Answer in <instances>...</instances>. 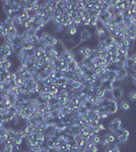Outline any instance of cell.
<instances>
[{"mask_svg":"<svg viewBox=\"0 0 136 152\" xmlns=\"http://www.w3.org/2000/svg\"><path fill=\"white\" fill-rule=\"evenodd\" d=\"M94 39V34H91L87 29L83 28L80 33H79V41L80 43H85V42H89Z\"/></svg>","mask_w":136,"mask_h":152,"instance_id":"1","label":"cell"},{"mask_svg":"<svg viewBox=\"0 0 136 152\" xmlns=\"http://www.w3.org/2000/svg\"><path fill=\"white\" fill-rule=\"evenodd\" d=\"M122 126V119L121 118H115L111 123H109L108 128L112 133H115L117 131V129L121 128Z\"/></svg>","mask_w":136,"mask_h":152,"instance_id":"2","label":"cell"},{"mask_svg":"<svg viewBox=\"0 0 136 152\" xmlns=\"http://www.w3.org/2000/svg\"><path fill=\"white\" fill-rule=\"evenodd\" d=\"M112 95H113V99L116 100L117 101H119V100H121V99L123 97V95H124V91H123L122 87H121V86H119V87H115V88L113 89V91H112Z\"/></svg>","mask_w":136,"mask_h":152,"instance_id":"3","label":"cell"},{"mask_svg":"<svg viewBox=\"0 0 136 152\" xmlns=\"http://www.w3.org/2000/svg\"><path fill=\"white\" fill-rule=\"evenodd\" d=\"M119 106L122 112H127V111L130 110V103H129V101H125V100H122V101H120Z\"/></svg>","mask_w":136,"mask_h":152,"instance_id":"4","label":"cell"},{"mask_svg":"<svg viewBox=\"0 0 136 152\" xmlns=\"http://www.w3.org/2000/svg\"><path fill=\"white\" fill-rule=\"evenodd\" d=\"M104 138L109 142V144H114L116 141V136L114 133H108L104 136Z\"/></svg>","mask_w":136,"mask_h":152,"instance_id":"5","label":"cell"},{"mask_svg":"<svg viewBox=\"0 0 136 152\" xmlns=\"http://www.w3.org/2000/svg\"><path fill=\"white\" fill-rule=\"evenodd\" d=\"M82 65H84L85 67H87L88 69H91L92 70V68H94V63H92V60H90L89 58H84L83 60H82Z\"/></svg>","mask_w":136,"mask_h":152,"instance_id":"6","label":"cell"},{"mask_svg":"<svg viewBox=\"0 0 136 152\" xmlns=\"http://www.w3.org/2000/svg\"><path fill=\"white\" fill-rule=\"evenodd\" d=\"M104 42L106 43L107 46H111V45H113L115 43V39H114V37H112L111 34H109V35H107L104 39Z\"/></svg>","mask_w":136,"mask_h":152,"instance_id":"7","label":"cell"},{"mask_svg":"<svg viewBox=\"0 0 136 152\" xmlns=\"http://www.w3.org/2000/svg\"><path fill=\"white\" fill-rule=\"evenodd\" d=\"M107 47H108V46L106 45V43L104 42V40H100L99 43H98V45H97V48L100 49V50H102V51L107 50Z\"/></svg>","mask_w":136,"mask_h":152,"instance_id":"8","label":"cell"},{"mask_svg":"<svg viewBox=\"0 0 136 152\" xmlns=\"http://www.w3.org/2000/svg\"><path fill=\"white\" fill-rule=\"evenodd\" d=\"M30 42H31L34 46H37V45L39 44V42H40V35L37 34L36 35L32 37V38H31V40H30Z\"/></svg>","mask_w":136,"mask_h":152,"instance_id":"9","label":"cell"},{"mask_svg":"<svg viewBox=\"0 0 136 152\" xmlns=\"http://www.w3.org/2000/svg\"><path fill=\"white\" fill-rule=\"evenodd\" d=\"M22 43H23V41H22L21 37H20V35H16V37L14 38V42H13L12 45H14V46H21Z\"/></svg>","mask_w":136,"mask_h":152,"instance_id":"10","label":"cell"},{"mask_svg":"<svg viewBox=\"0 0 136 152\" xmlns=\"http://www.w3.org/2000/svg\"><path fill=\"white\" fill-rule=\"evenodd\" d=\"M8 34H12L13 37H16L18 35V32H17V29L14 26V25H12V26H9V29H8Z\"/></svg>","mask_w":136,"mask_h":152,"instance_id":"11","label":"cell"},{"mask_svg":"<svg viewBox=\"0 0 136 152\" xmlns=\"http://www.w3.org/2000/svg\"><path fill=\"white\" fill-rule=\"evenodd\" d=\"M87 113H88V110L85 108L83 104L79 106V109H78V114L79 115H87Z\"/></svg>","mask_w":136,"mask_h":152,"instance_id":"12","label":"cell"},{"mask_svg":"<svg viewBox=\"0 0 136 152\" xmlns=\"http://www.w3.org/2000/svg\"><path fill=\"white\" fill-rule=\"evenodd\" d=\"M20 37H21V39H22V41H23V42H28V41H30V40H31V35H30V34H29V32H28V31H26V32L21 34Z\"/></svg>","mask_w":136,"mask_h":152,"instance_id":"13","label":"cell"},{"mask_svg":"<svg viewBox=\"0 0 136 152\" xmlns=\"http://www.w3.org/2000/svg\"><path fill=\"white\" fill-rule=\"evenodd\" d=\"M14 38H15V37H13L12 34H8L6 37H5L4 41H5V42H7V43H10V44H13V42H14Z\"/></svg>","mask_w":136,"mask_h":152,"instance_id":"14","label":"cell"},{"mask_svg":"<svg viewBox=\"0 0 136 152\" xmlns=\"http://www.w3.org/2000/svg\"><path fill=\"white\" fill-rule=\"evenodd\" d=\"M102 141V138L100 135H94L92 136V142L96 144V145H99Z\"/></svg>","mask_w":136,"mask_h":152,"instance_id":"15","label":"cell"},{"mask_svg":"<svg viewBox=\"0 0 136 152\" xmlns=\"http://www.w3.org/2000/svg\"><path fill=\"white\" fill-rule=\"evenodd\" d=\"M115 18V21H116V24H120L123 22V19H124V16L122 14H118V15H115L114 16Z\"/></svg>","mask_w":136,"mask_h":152,"instance_id":"16","label":"cell"},{"mask_svg":"<svg viewBox=\"0 0 136 152\" xmlns=\"http://www.w3.org/2000/svg\"><path fill=\"white\" fill-rule=\"evenodd\" d=\"M118 139H119L120 143H122V144H126V143L128 142V140H129V137H128V136L122 135V136H120Z\"/></svg>","mask_w":136,"mask_h":152,"instance_id":"17","label":"cell"},{"mask_svg":"<svg viewBox=\"0 0 136 152\" xmlns=\"http://www.w3.org/2000/svg\"><path fill=\"white\" fill-rule=\"evenodd\" d=\"M123 23L125 24V26L126 28H128L132 22H131V18L130 17H124V19H123Z\"/></svg>","mask_w":136,"mask_h":152,"instance_id":"18","label":"cell"},{"mask_svg":"<svg viewBox=\"0 0 136 152\" xmlns=\"http://www.w3.org/2000/svg\"><path fill=\"white\" fill-rule=\"evenodd\" d=\"M128 94H129L128 97H129L130 101H136V91H131V92H129Z\"/></svg>","mask_w":136,"mask_h":152,"instance_id":"19","label":"cell"},{"mask_svg":"<svg viewBox=\"0 0 136 152\" xmlns=\"http://www.w3.org/2000/svg\"><path fill=\"white\" fill-rule=\"evenodd\" d=\"M124 129H125V128H122V127H121V128H119V129H117V131H116V132L114 133V134H115V136H117V137L119 138L120 136H122V135H123V132H124Z\"/></svg>","mask_w":136,"mask_h":152,"instance_id":"20","label":"cell"},{"mask_svg":"<svg viewBox=\"0 0 136 152\" xmlns=\"http://www.w3.org/2000/svg\"><path fill=\"white\" fill-rule=\"evenodd\" d=\"M92 120H95L97 122H101V115L98 112H96L95 115H94V117H92Z\"/></svg>","mask_w":136,"mask_h":152,"instance_id":"21","label":"cell"},{"mask_svg":"<svg viewBox=\"0 0 136 152\" xmlns=\"http://www.w3.org/2000/svg\"><path fill=\"white\" fill-rule=\"evenodd\" d=\"M97 128H98V129H99V130L101 131V133H102V132H105V131L107 130V128H106V126H105V125H104L103 123H100V124H99V126H98Z\"/></svg>","mask_w":136,"mask_h":152,"instance_id":"22","label":"cell"},{"mask_svg":"<svg viewBox=\"0 0 136 152\" xmlns=\"http://www.w3.org/2000/svg\"><path fill=\"white\" fill-rule=\"evenodd\" d=\"M109 117H110V115L108 113H103V114H101V120H107Z\"/></svg>","mask_w":136,"mask_h":152,"instance_id":"23","label":"cell"},{"mask_svg":"<svg viewBox=\"0 0 136 152\" xmlns=\"http://www.w3.org/2000/svg\"><path fill=\"white\" fill-rule=\"evenodd\" d=\"M4 29V21L2 19H0V31Z\"/></svg>","mask_w":136,"mask_h":152,"instance_id":"24","label":"cell"},{"mask_svg":"<svg viewBox=\"0 0 136 152\" xmlns=\"http://www.w3.org/2000/svg\"><path fill=\"white\" fill-rule=\"evenodd\" d=\"M113 152H122V150H121V149H119L118 147H116V148L114 149V151H113Z\"/></svg>","mask_w":136,"mask_h":152,"instance_id":"25","label":"cell"},{"mask_svg":"<svg viewBox=\"0 0 136 152\" xmlns=\"http://www.w3.org/2000/svg\"><path fill=\"white\" fill-rule=\"evenodd\" d=\"M133 84H134V85L136 86V79H135V80H133Z\"/></svg>","mask_w":136,"mask_h":152,"instance_id":"26","label":"cell"},{"mask_svg":"<svg viewBox=\"0 0 136 152\" xmlns=\"http://www.w3.org/2000/svg\"><path fill=\"white\" fill-rule=\"evenodd\" d=\"M1 122H2V116L0 115V123H1Z\"/></svg>","mask_w":136,"mask_h":152,"instance_id":"27","label":"cell"}]
</instances>
